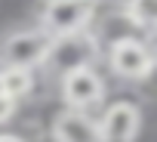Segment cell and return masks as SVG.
Listing matches in <instances>:
<instances>
[{
    "mask_svg": "<svg viewBox=\"0 0 157 142\" xmlns=\"http://www.w3.org/2000/svg\"><path fill=\"white\" fill-rule=\"evenodd\" d=\"M16 114H19V102H16V99H10L6 93H0V127L10 124Z\"/></svg>",
    "mask_w": 157,
    "mask_h": 142,
    "instance_id": "obj_10",
    "label": "cell"
},
{
    "mask_svg": "<svg viewBox=\"0 0 157 142\" xmlns=\"http://www.w3.org/2000/svg\"><path fill=\"white\" fill-rule=\"evenodd\" d=\"M52 34L43 31L40 25H28V28H16L0 40V68L13 65V68H40L46 53H49Z\"/></svg>",
    "mask_w": 157,
    "mask_h": 142,
    "instance_id": "obj_4",
    "label": "cell"
},
{
    "mask_svg": "<svg viewBox=\"0 0 157 142\" xmlns=\"http://www.w3.org/2000/svg\"><path fill=\"white\" fill-rule=\"evenodd\" d=\"M120 10L126 13V19L132 22V28H136L142 37H154L157 0H120Z\"/></svg>",
    "mask_w": 157,
    "mask_h": 142,
    "instance_id": "obj_9",
    "label": "cell"
},
{
    "mask_svg": "<svg viewBox=\"0 0 157 142\" xmlns=\"http://www.w3.org/2000/svg\"><path fill=\"white\" fill-rule=\"evenodd\" d=\"M0 93H3V84H0Z\"/></svg>",
    "mask_w": 157,
    "mask_h": 142,
    "instance_id": "obj_13",
    "label": "cell"
},
{
    "mask_svg": "<svg viewBox=\"0 0 157 142\" xmlns=\"http://www.w3.org/2000/svg\"><path fill=\"white\" fill-rule=\"evenodd\" d=\"M49 139L52 142H102V133L93 111H77L62 105L49 120Z\"/></svg>",
    "mask_w": 157,
    "mask_h": 142,
    "instance_id": "obj_7",
    "label": "cell"
},
{
    "mask_svg": "<svg viewBox=\"0 0 157 142\" xmlns=\"http://www.w3.org/2000/svg\"><path fill=\"white\" fill-rule=\"evenodd\" d=\"M99 6L102 3H96V0H40L37 25L43 31H49L52 37L86 31L93 25Z\"/></svg>",
    "mask_w": 157,
    "mask_h": 142,
    "instance_id": "obj_3",
    "label": "cell"
},
{
    "mask_svg": "<svg viewBox=\"0 0 157 142\" xmlns=\"http://www.w3.org/2000/svg\"><path fill=\"white\" fill-rule=\"evenodd\" d=\"M102 142H136L142 130V105L136 99H114L99 111Z\"/></svg>",
    "mask_w": 157,
    "mask_h": 142,
    "instance_id": "obj_6",
    "label": "cell"
},
{
    "mask_svg": "<svg viewBox=\"0 0 157 142\" xmlns=\"http://www.w3.org/2000/svg\"><path fill=\"white\" fill-rule=\"evenodd\" d=\"M0 84H3V93L10 99H16L19 105L28 102L34 93H37V84H40V71L34 68H13V65H3L0 68Z\"/></svg>",
    "mask_w": 157,
    "mask_h": 142,
    "instance_id": "obj_8",
    "label": "cell"
},
{
    "mask_svg": "<svg viewBox=\"0 0 157 142\" xmlns=\"http://www.w3.org/2000/svg\"><path fill=\"white\" fill-rule=\"evenodd\" d=\"M99 62H102V46H99L96 34L86 28V31L52 37L49 53L37 71L43 74V81H59L62 74H68L74 68H86V65H99Z\"/></svg>",
    "mask_w": 157,
    "mask_h": 142,
    "instance_id": "obj_1",
    "label": "cell"
},
{
    "mask_svg": "<svg viewBox=\"0 0 157 142\" xmlns=\"http://www.w3.org/2000/svg\"><path fill=\"white\" fill-rule=\"evenodd\" d=\"M56 87H59L62 105L65 108H77V111H96L105 102V93H108V84L99 74L96 65L68 71V74H62L56 81Z\"/></svg>",
    "mask_w": 157,
    "mask_h": 142,
    "instance_id": "obj_5",
    "label": "cell"
},
{
    "mask_svg": "<svg viewBox=\"0 0 157 142\" xmlns=\"http://www.w3.org/2000/svg\"><path fill=\"white\" fill-rule=\"evenodd\" d=\"M43 142H52V139H49V136H46V139H43Z\"/></svg>",
    "mask_w": 157,
    "mask_h": 142,
    "instance_id": "obj_12",
    "label": "cell"
},
{
    "mask_svg": "<svg viewBox=\"0 0 157 142\" xmlns=\"http://www.w3.org/2000/svg\"><path fill=\"white\" fill-rule=\"evenodd\" d=\"M0 142H28V139H22L19 133H0Z\"/></svg>",
    "mask_w": 157,
    "mask_h": 142,
    "instance_id": "obj_11",
    "label": "cell"
},
{
    "mask_svg": "<svg viewBox=\"0 0 157 142\" xmlns=\"http://www.w3.org/2000/svg\"><path fill=\"white\" fill-rule=\"evenodd\" d=\"M102 59L108 62V71L117 81L126 84H145L154 71V43L151 37L129 34L102 49Z\"/></svg>",
    "mask_w": 157,
    "mask_h": 142,
    "instance_id": "obj_2",
    "label": "cell"
}]
</instances>
